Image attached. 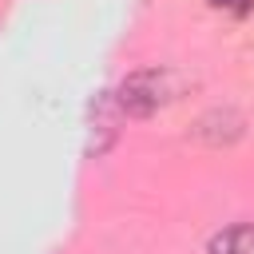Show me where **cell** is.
I'll return each mask as SVG.
<instances>
[{"label":"cell","instance_id":"1","mask_svg":"<svg viewBox=\"0 0 254 254\" xmlns=\"http://www.w3.org/2000/svg\"><path fill=\"white\" fill-rule=\"evenodd\" d=\"M179 95H183V75L171 67H147V71H135L119 83V107L135 119L155 115L159 107L175 103Z\"/></svg>","mask_w":254,"mask_h":254},{"label":"cell","instance_id":"2","mask_svg":"<svg viewBox=\"0 0 254 254\" xmlns=\"http://www.w3.org/2000/svg\"><path fill=\"white\" fill-rule=\"evenodd\" d=\"M210 254H254V222H238V226L214 234Z\"/></svg>","mask_w":254,"mask_h":254},{"label":"cell","instance_id":"3","mask_svg":"<svg viewBox=\"0 0 254 254\" xmlns=\"http://www.w3.org/2000/svg\"><path fill=\"white\" fill-rule=\"evenodd\" d=\"M214 8H226V12H246L250 8V0H210Z\"/></svg>","mask_w":254,"mask_h":254}]
</instances>
